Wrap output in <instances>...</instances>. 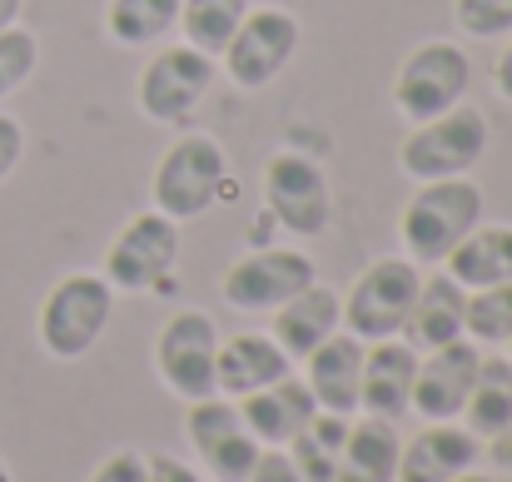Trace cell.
<instances>
[{"label": "cell", "instance_id": "obj_5", "mask_svg": "<svg viewBox=\"0 0 512 482\" xmlns=\"http://www.w3.org/2000/svg\"><path fill=\"white\" fill-rule=\"evenodd\" d=\"M299 45H304V20L289 5H274V0L259 5L254 0L249 15L239 20V30L229 35L224 55H219V70L239 90H264L294 65Z\"/></svg>", "mask_w": 512, "mask_h": 482}, {"label": "cell", "instance_id": "obj_39", "mask_svg": "<svg viewBox=\"0 0 512 482\" xmlns=\"http://www.w3.org/2000/svg\"><path fill=\"white\" fill-rule=\"evenodd\" d=\"M0 482H15L10 478V468H5V458H0Z\"/></svg>", "mask_w": 512, "mask_h": 482}, {"label": "cell", "instance_id": "obj_32", "mask_svg": "<svg viewBox=\"0 0 512 482\" xmlns=\"http://www.w3.org/2000/svg\"><path fill=\"white\" fill-rule=\"evenodd\" d=\"M20 160H25V125L0 110V184L20 169Z\"/></svg>", "mask_w": 512, "mask_h": 482}, {"label": "cell", "instance_id": "obj_22", "mask_svg": "<svg viewBox=\"0 0 512 482\" xmlns=\"http://www.w3.org/2000/svg\"><path fill=\"white\" fill-rule=\"evenodd\" d=\"M398 453H403V438H398V423L388 418H348V433H343V453L334 482H393L398 478Z\"/></svg>", "mask_w": 512, "mask_h": 482}, {"label": "cell", "instance_id": "obj_14", "mask_svg": "<svg viewBox=\"0 0 512 482\" xmlns=\"http://www.w3.org/2000/svg\"><path fill=\"white\" fill-rule=\"evenodd\" d=\"M478 363H483V348L473 338H453L443 348L418 353L408 413H418L423 423H458V413H463V403L473 393Z\"/></svg>", "mask_w": 512, "mask_h": 482}, {"label": "cell", "instance_id": "obj_26", "mask_svg": "<svg viewBox=\"0 0 512 482\" xmlns=\"http://www.w3.org/2000/svg\"><path fill=\"white\" fill-rule=\"evenodd\" d=\"M343 433H348V418L339 413H314L294 438H289V463L304 482H334V468H339V453H343Z\"/></svg>", "mask_w": 512, "mask_h": 482}, {"label": "cell", "instance_id": "obj_36", "mask_svg": "<svg viewBox=\"0 0 512 482\" xmlns=\"http://www.w3.org/2000/svg\"><path fill=\"white\" fill-rule=\"evenodd\" d=\"M488 463H493L498 473H508L512 478V423L498 433V438H488Z\"/></svg>", "mask_w": 512, "mask_h": 482}, {"label": "cell", "instance_id": "obj_29", "mask_svg": "<svg viewBox=\"0 0 512 482\" xmlns=\"http://www.w3.org/2000/svg\"><path fill=\"white\" fill-rule=\"evenodd\" d=\"M35 70H40V40H35V30H25V25L0 30V100H10Z\"/></svg>", "mask_w": 512, "mask_h": 482}, {"label": "cell", "instance_id": "obj_34", "mask_svg": "<svg viewBox=\"0 0 512 482\" xmlns=\"http://www.w3.org/2000/svg\"><path fill=\"white\" fill-rule=\"evenodd\" d=\"M145 463H150V482H209L194 463H184L174 453H150Z\"/></svg>", "mask_w": 512, "mask_h": 482}, {"label": "cell", "instance_id": "obj_25", "mask_svg": "<svg viewBox=\"0 0 512 482\" xmlns=\"http://www.w3.org/2000/svg\"><path fill=\"white\" fill-rule=\"evenodd\" d=\"M179 30V0H110L105 5V35L125 50L160 45Z\"/></svg>", "mask_w": 512, "mask_h": 482}, {"label": "cell", "instance_id": "obj_2", "mask_svg": "<svg viewBox=\"0 0 512 482\" xmlns=\"http://www.w3.org/2000/svg\"><path fill=\"white\" fill-rule=\"evenodd\" d=\"M229 179V155L209 130H179L170 140V150L155 164L150 179V209L170 214L174 224H194L204 219Z\"/></svg>", "mask_w": 512, "mask_h": 482}, {"label": "cell", "instance_id": "obj_28", "mask_svg": "<svg viewBox=\"0 0 512 482\" xmlns=\"http://www.w3.org/2000/svg\"><path fill=\"white\" fill-rule=\"evenodd\" d=\"M463 333L483 348H503L512 338V279L508 284H488V289H473L468 294V314H463Z\"/></svg>", "mask_w": 512, "mask_h": 482}, {"label": "cell", "instance_id": "obj_15", "mask_svg": "<svg viewBox=\"0 0 512 482\" xmlns=\"http://www.w3.org/2000/svg\"><path fill=\"white\" fill-rule=\"evenodd\" d=\"M413 373H418V348L403 338H378L363 348V383H358V413L398 423L413 398Z\"/></svg>", "mask_w": 512, "mask_h": 482}, {"label": "cell", "instance_id": "obj_30", "mask_svg": "<svg viewBox=\"0 0 512 482\" xmlns=\"http://www.w3.org/2000/svg\"><path fill=\"white\" fill-rule=\"evenodd\" d=\"M453 20L468 40H503L512 35V0H453Z\"/></svg>", "mask_w": 512, "mask_h": 482}, {"label": "cell", "instance_id": "obj_24", "mask_svg": "<svg viewBox=\"0 0 512 482\" xmlns=\"http://www.w3.org/2000/svg\"><path fill=\"white\" fill-rule=\"evenodd\" d=\"M458 423H463L478 443L498 438V433L512 423V363L503 358V353H493V358L483 353L478 378H473V393H468Z\"/></svg>", "mask_w": 512, "mask_h": 482}, {"label": "cell", "instance_id": "obj_27", "mask_svg": "<svg viewBox=\"0 0 512 482\" xmlns=\"http://www.w3.org/2000/svg\"><path fill=\"white\" fill-rule=\"evenodd\" d=\"M254 0H179V30H184V45L204 50V55H224L229 35L239 30V20L249 15Z\"/></svg>", "mask_w": 512, "mask_h": 482}, {"label": "cell", "instance_id": "obj_40", "mask_svg": "<svg viewBox=\"0 0 512 482\" xmlns=\"http://www.w3.org/2000/svg\"><path fill=\"white\" fill-rule=\"evenodd\" d=\"M503 358H508V363H512V338H508V343H503Z\"/></svg>", "mask_w": 512, "mask_h": 482}, {"label": "cell", "instance_id": "obj_10", "mask_svg": "<svg viewBox=\"0 0 512 482\" xmlns=\"http://www.w3.org/2000/svg\"><path fill=\"white\" fill-rule=\"evenodd\" d=\"M319 279V264L309 249H289V244H269V249H249L239 254L224 279L219 294L234 314H274L279 304H289L299 289H309Z\"/></svg>", "mask_w": 512, "mask_h": 482}, {"label": "cell", "instance_id": "obj_31", "mask_svg": "<svg viewBox=\"0 0 512 482\" xmlns=\"http://www.w3.org/2000/svg\"><path fill=\"white\" fill-rule=\"evenodd\" d=\"M85 482H150V463H145V453H135V448H115L110 458L95 463V473Z\"/></svg>", "mask_w": 512, "mask_h": 482}, {"label": "cell", "instance_id": "obj_3", "mask_svg": "<svg viewBox=\"0 0 512 482\" xmlns=\"http://www.w3.org/2000/svg\"><path fill=\"white\" fill-rule=\"evenodd\" d=\"M110 319H115V289L105 284V274L100 269H75V274L55 279L50 294L40 299L35 333H40V348L50 358L75 363L105 338Z\"/></svg>", "mask_w": 512, "mask_h": 482}, {"label": "cell", "instance_id": "obj_18", "mask_svg": "<svg viewBox=\"0 0 512 482\" xmlns=\"http://www.w3.org/2000/svg\"><path fill=\"white\" fill-rule=\"evenodd\" d=\"M363 338H353L348 328H339L334 338H324L309 358H304V383L314 393V403L324 413L353 418L358 413V383H363Z\"/></svg>", "mask_w": 512, "mask_h": 482}, {"label": "cell", "instance_id": "obj_12", "mask_svg": "<svg viewBox=\"0 0 512 482\" xmlns=\"http://www.w3.org/2000/svg\"><path fill=\"white\" fill-rule=\"evenodd\" d=\"M184 438H189L194 463H199V473L209 482H244L254 473L259 453H264V448L249 438V428H244V418H239V403H234V398H219V393L189 403V413H184Z\"/></svg>", "mask_w": 512, "mask_h": 482}, {"label": "cell", "instance_id": "obj_1", "mask_svg": "<svg viewBox=\"0 0 512 482\" xmlns=\"http://www.w3.org/2000/svg\"><path fill=\"white\" fill-rule=\"evenodd\" d=\"M483 189L473 174H453V179H428L413 189V199L398 214V239L403 254L423 269H443V259L483 224Z\"/></svg>", "mask_w": 512, "mask_h": 482}, {"label": "cell", "instance_id": "obj_6", "mask_svg": "<svg viewBox=\"0 0 512 482\" xmlns=\"http://www.w3.org/2000/svg\"><path fill=\"white\" fill-rule=\"evenodd\" d=\"M488 115L478 105H453L448 115L438 120H423L408 130L403 150H398V169L413 179V184H428V179H453V174H473V164L488 155Z\"/></svg>", "mask_w": 512, "mask_h": 482}, {"label": "cell", "instance_id": "obj_35", "mask_svg": "<svg viewBox=\"0 0 512 482\" xmlns=\"http://www.w3.org/2000/svg\"><path fill=\"white\" fill-rule=\"evenodd\" d=\"M493 90H498V100L512 105V35H503V50L493 55Z\"/></svg>", "mask_w": 512, "mask_h": 482}, {"label": "cell", "instance_id": "obj_13", "mask_svg": "<svg viewBox=\"0 0 512 482\" xmlns=\"http://www.w3.org/2000/svg\"><path fill=\"white\" fill-rule=\"evenodd\" d=\"M214 358H219V323L204 309H179L155 338V373L179 403H199L214 393Z\"/></svg>", "mask_w": 512, "mask_h": 482}, {"label": "cell", "instance_id": "obj_23", "mask_svg": "<svg viewBox=\"0 0 512 482\" xmlns=\"http://www.w3.org/2000/svg\"><path fill=\"white\" fill-rule=\"evenodd\" d=\"M443 274L458 289H488V284H508L512 279V224H478L448 259Z\"/></svg>", "mask_w": 512, "mask_h": 482}, {"label": "cell", "instance_id": "obj_16", "mask_svg": "<svg viewBox=\"0 0 512 482\" xmlns=\"http://www.w3.org/2000/svg\"><path fill=\"white\" fill-rule=\"evenodd\" d=\"M284 373H294L289 353L269 338V333H234L219 338V358H214V393L219 398H249L269 383H279Z\"/></svg>", "mask_w": 512, "mask_h": 482}, {"label": "cell", "instance_id": "obj_21", "mask_svg": "<svg viewBox=\"0 0 512 482\" xmlns=\"http://www.w3.org/2000/svg\"><path fill=\"white\" fill-rule=\"evenodd\" d=\"M463 314H468V289H458L448 274H428L418 284V299L408 309V323H403V343L428 353V348H443L453 338H468L463 333Z\"/></svg>", "mask_w": 512, "mask_h": 482}, {"label": "cell", "instance_id": "obj_4", "mask_svg": "<svg viewBox=\"0 0 512 482\" xmlns=\"http://www.w3.org/2000/svg\"><path fill=\"white\" fill-rule=\"evenodd\" d=\"M468 85H473L468 50L458 40L428 35V40H418L403 55V65L393 75V110L408 125H423V120H438L453 105H463L468 100Z\"/></svg>", "mask_w": 512, "mask_h": 482}, {"label": "cell", "instance_id": "obj_8", "mask_svg": "<svg viewBox=\"0 0 512 482\" xmlns=\"http://www.w3.org/2000/svg\"><path fill=\"white\" fill-rule=\"evenodd\" d=\"M179 229L184 224H174L170 214H160V209L130 214L120 224V234L110 239V249H105V264H100L105 284L115 294H150V289H160L174 274L179 254H184Z\"/></svg>", "mask_w": 512, "mask_h": 482}, {"label": "cell", "instance_id": "obj_20", "mask_svg": "<svg viewBox=\"0 0 512 482\" xmlns=\"http://www.w3.org/2000/svg\"><path fill=\"white\" fill-rule=\"evenodd\" d=\"M478 453L483 443L463 423H423V433L403 443L393 482H453L478 463Z\"/></svg>", "mask_w": 512, "mask_h": 482}, {"label": "cell", "instance_id": "obj_38", "mask_svg": "<svg viewBox=\"0 0 512 482\" xmlns=\"http://www.w3.org/2000/svg\"><path fill=\"white\" fill-rule=\"evenodd\" d=\"M453 482H493V478H488V473H473V468H468V473H458Z\"/></svg>", "mask_w": 512, "mask_h": 482}, {"label": "cell", "instance_id": "obj_9", "mask_svg": "<svg viewBox=\"0 0 512 482\" xmlns=\"http://www.w3.org/2000/svg\"><path fill=\"white\" fill-rule=\"evenodd\" d=\"M418 284H423V269L408 259V254H383L373 259L343 294V328L363 343H378V338H398L408 309L418 299Z\"/></svg>", "mask_w": 512, "mask_h": 482}, {"label": "cell", "instance_id": "obj_7", "mask_svg": "<svg viewBox=\"0 0 512 482\" xmlns=\"http://www.w3.org/2000/svg\"><path fill=\"white\" fill-rule=\"evenodd\" d=\"M219 80V60L194 45H160L135 75V110L150 125H184Z\"/></svg>", "mask_w": 512, "mask_h": 482}, {"label": "cell", "instance_id": "obj_19", "mask_svg": "<svg viewBox=\"0 0 512 482\" xmlns=\"http://www.w3.org/2000/svg\"><path fill=\"white\" fill-rule=\"evenodd\" d=\"M314 413H319V403H314L309 383L294 378V373H284L279 383H269V388L239 398V418H244V428H249V438H254L259 448H289V438H294Z\"/></svg>", "mask_w": 512, "mask_h": 482}, {"label": "cell", "instance_id": "obj_17", "mask_svg": "<svg viewBox=\"0 0 512 482\" xmlns=\"http://www.w3.org/2000/svg\"><path fill=\"white\" fill-rule=\"evenodd\" d=\"M343 328V294L329 289V284H309L299 289L289 304L274 309V323H269V338L289 353V363H304L324 338H334Z\"/></svg>", "mask_w": 512, "mask_h": 482}, {"label": "cell", "instance_id": "obj_11", "mask_svg": "<svg viewBox=\"0 0 512 482\" xmlns=\"http://www.w3.org/2000/svg\"><path fill=\"white\" fill-rule=\"evenodd\" d=\"M264 209L269 219L294 234V239H314L329 229L334 219V194H329V174L319 160L299 155V150H279L264 164Z\"/></svg>", "mask_w": 512, "mask_h": 482}, {"label": "cell", "instance_id": "obj_37", "mask_svg": "<svg viewBox=\"0 0 512 482\" xmlns=\"http://www.w3.org/2000/svg\"><path fill=\"white\" fill-rule=\"evenodd\" d=\"M20 15H25V0H0V30L20 25Z\"/></svg>", "mask_w": 512, "mask_h": 482}, {"label": "cell", "instance_id": "obj_33", "mask_svg": "<svg viewBox=\"0 0 512 482\" xmlns=\"http://www.w3.org/2000/svg\"><path fill=\"white\" fill-rule=\"evenodd\" d=\"M244 482H304V478L294 473V463H289L284 448H264L259 463H254V473H249Z\"/></svg>", "mask_w": 512, "mask_h": 482}]
</instances>
